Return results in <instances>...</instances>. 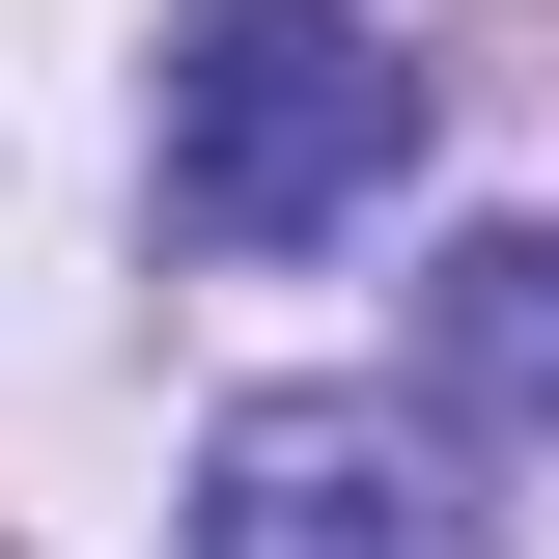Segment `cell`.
Segmentation results:
<instances>
[{
	"label": "cell",
	"mask_w": 559,
	"mask_h": 559,
	"mask_svg": "<svg viewBox=\"0 0 559 559\" xmlns=\"http://www.w3.org/2000/svg\"><path fill=\"white\" fill-rule=\"evenodd\" d=\"M419 168V57L364 0H197L168 28V224L197 252H308Z\"/></svg>",
	"instance_id": "1"
},
{
	"label": "cell",
	"mask_w": 559,
	"mask_h": 559,
	"mask_svg": "<svg viewBox=\"0 0 559 559\" xmlns=\"http://www.w3.org/2000/svg\"><path fill=\"white\" fill-rule=\"evenodd\" d=\"M197 559H503V503L392 392H224L197 419Z\"/></svg>",
	"instance_id": "2"
},
{
	"label": "cell",
	"mask_w": 559,
	"mask_h": 559,
	"mask_svg": "<svg viewBox=\"0 0 559 559\" xmlns=\"http://www.w3.org/2000/svg\"><path fill=\"white\" fill-rule=\"evenodd\" d=\"M448 364L476 392H559V224H476L448 252Z\"/></svg>",
	"instance_id": "3"
}]
</instances>
